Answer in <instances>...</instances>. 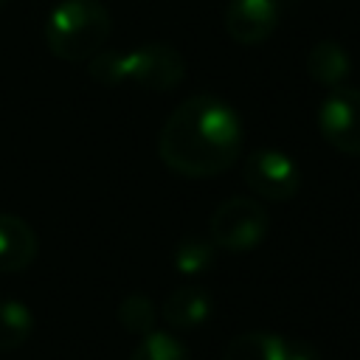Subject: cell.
Here are the masks:
<instances>
[{"label": "cell", "instance_id": "1", "mask_svg": "<svg viewBox=\"0 0 360 360\" xmlns=\"http://www.w3.org/2000/svg\"><path fill=\"white\" fill-rule=\"evenodd\" d=\"M242 152V118L219 96L183 98L158 135V155L180 177L202 180L228 172Z\"/></svg>", "mask_w": 360, "mask_h": 360}, {"label": "cell", "instance_id": "2", "mask_svg": "<svg viewBox=\"0 0 360 360\" xmlns=\"http://www.w3.org/2000/svg\"><path fill=\"white\" fill-rule=\"evenodd\" d=\"M112 31L110 11L101 0H62L45 22V42L56 59L82 62L98 53Z\"/></svg>", "mask_w": 360, "mask_h": 360}, {"label": "cell", "instance_id": "3", "mask_svg": "<svg viewBox=\"0 0 360 360\" xmlns=\"http://www.w3.org/2000/svg\"><path fill=\"white\" fill-rule=\"evenodd\" d=\"M270 231L267 211L253 197H228L219 202L208 219V239L214 248L245 253L264 242Z\"/></svg>", "mask_w": 360, "mask_h": 360}, {"label": "cell", "instance_id": "4", "mask_svg": "<svg viewBox=\"0 0 360 360\" xmlns=\"http://www.w3.org/2000/svg\"><path fill=\"white\" fill-rule=\"evenodd\" d=\"M242 180L245 186L262 197V200H273V202H284L292 200L301 191V172L298 163L273 146H262L253 149L245 160H242Z\"/></svg>", "mask_w": 360, "mask_h": 360}, {"label": "cell", "instance_id": "5", "mask_svg": "<svg viewBox=\"0 0 360 360\" xmlns=\"http://www.w3.org/2000/svg\"><path fill=\"white\" fill-rule=\"evenodd\" d=\"M186 76V59L177 48L166 42H146L127 51V82L146 87L152 93L174 90Z\"/></svg>", "mask_w": 360, "mask_h": 360}, {"label": "cell", "instance_id": "6", "mask_svg": "<svg viewBox=\"0 0 360 360\" xmlns=\"http://www.w3.org/2000/svg\"><path fill=\"white\" fill-rule=\"evenodd\" d=\"M318 129L332 149L360 155V87H335L318 107Z\"/></svg>", "mask_w": 360, "mask_h": 360}, {"label": "cell", "instance_id": "7", "mask_svg": "<svg viewBox=\"0 0 360 360\" xmlns=\"http://www.w3.org/2000/svg\"><path fill=\"white\" fill-rule=\"evenodd\" d=\"M281 20L278 0H228L225 8V31L239 45L264 42Z\"/></svg>", "mask_w": 360, "mask_h": 360}, {"label": "cell", "instance_id": "8", "mask_svg": "<svg viewBox=\"0 0 360 360\" xmlns=\"http://www.w3.org/2000/svg\"><path fill=\"white\" fill-rule=\"evenodd\" d=\"M211 309H214V301H211L208 290L188 281V284L174 287V290L163 298L160 315H163V321H166L172 329L186 332V329L202 326V323L211 318Z\"/></svg>", "mask_w": 360, "mask_h": 360}, {"label": "cell", "instance_id": "9", "mask_svg": "<svg viewBox=\"0 0 360 360\" xmlns=\"http://www.w3.org/2000/svg\"><path fill=\"white\" fill-rule=\"evenodd\" d=\"M39 242L34 228L17 217L0 211V273H20L37 259Z\"/></svg>", "mask_w": 360, "mask_h": 360}, {"label": "cell", "instance_id": "10", "mask_svg": "<svg viewBox=\"0 0 360 360\" xmlns=\"http://www.w3.org/2000/svg\"><path fill=\"white\" fill-rule=\"evenodd\" d=\"M307 76L321 84V87H343V82L349 79L352 73V59H349V51L332 39H321L309 48L307 53Z\"/></svg>", "mask_w": 360, "mask_h": 360}, {"label": "cell", "instance_id": "11", "mask_svg": "<svg viewBox=\"0 0 360 360\" xmlns=\"http://www.w3.org/2000/svg\"><path fill=\"white\" fill-rule=\"evenodd\" d=\"M287 338L273 332H242L236 335L219 360H284Z\"/></svg>", "mask_w": 360, "mask_h": 360}, {"label": "cell", "instance_id": "12", "mask_svg": "<svg viewBox=\"0 0 360 360\" xmlns=\"http://www.w3.org/2000/svg\"><path fill=\"white\" fill-rule=\"evenodd\" d=\"M34 332V312L20 298L0 301V352L20 349Z\"/></svg>", "mask_w": 360, "mask_h": 360}, {"label": "cell", "instance_id": "13", "mask_svg": "<svg viewBox=\"0 0 360 360\" xmlns=\"http://www.w3.org/2000/svg\"><path fill=\"white\" fill-rule=\"evenodd\" d=\"M172 262L180 276H200L214 264V242L202 236H186L177 242Z\"/></svg>", "mask_w": 360, "mask_h": 360}, {"label": "cell", "instance_id": "14", "mask_svg": "<svg viewBox=\"0 0 360 360\" xmlns=\"http://www.w3.org/2000/svg\"><path fill=\"white\" fill-rule=\"evenodd\" d=\"M129 360H188V352L172 332L152 329V332L141 335Z\"/></svg>", "mask_w": 360, "mask_h": 360}, {"label": "cell", "instance_id": "15", "mask_svg": "<svg viewBox=\"0 0 360 360\" xmlns=\"http://www.w3.org/2000/svg\"><path fill=\"white\" fill-rule=\"evenodd\" d=\"M155 321H158V312H155V304L149 295H127L121 304H118V323L132 332V335H146L155 329Z\"/></svg>", "mask_w": 360, "mask_h": 360}, {"label": "cell", "instance_id": "16", "mask_svg": "<svg viewBox=\"0 0 360 360\" xmlns=\"http://www.w3.org/2000/svg\"><path fill=\"white\" fill-rule=\"evenodd\" d=\"M87 73L107 87H118L127 82V53L124 51H98L87 59Z\"/></svg>", "mask_w": 360, "mask_h": 360}, {"label": "cell", "instance_id": "17", "mask_svg": "<svg viewBox=\"0 0 360 360\" xmlns=\"http://www.w3.org/2000/svg\"><path fill=\"white\" fill-rule=\"evenodd\" d=\"M284 360H321V352H318L312 343L287 340V343H284Z\"/></svg>", "mask_w": 360, "mask_h": 360}, {"label": "cell", "instance_id": "18", "mask_svg": "<svg viewBox=\"0 0 360 360\" xmlns=\"http://www.w3.org/2000/svg\"><path fill=\"white\" fill-rule=\"evenodd\" d=\"M3 3H6V0H0V6H3Z\"/></svg>", "mask_w": 360, "mask_h": 360}]
</instances>
